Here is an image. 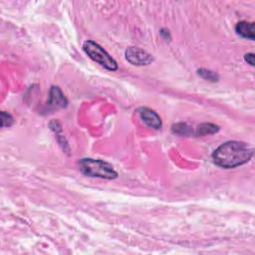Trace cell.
I'll return each instance as SVG.
<instances>
[{"mask_svg": "<svg viewBox=\"0 0 255 255\" xmlns=\"http://www.w3.org/2000/svg\"><path fill=\"white\" fill-rule=\"evenodd\" d=\"M255 24L254 22H247V21H240L235 26V31L237 35L240 37L253 41L255 39V31H254Z\"/></svg>", "mask_w": 255, "mask_h": 255, "instance_id": "52a82bcc", "label": "cell"}, {"mask_svg": "<svg viewBox=\"0 0 255 255\" xmlns=\"http://www.w3.org/2000/svg\"><path fill=\"white\" fill-rule=\"evenodd\" d=\"M13 117L11 114L2 111L1 112V127L5 128V127H11L13 125Z\"/></svg>", "mask_w": 255, "mask_h": 255, "instance_id": "8fae6325", "label": "cell"}, {"mask_svg": "<svg viewBox=\"0 0 255 255\" xmlns=\"http://www.w3.org/2000/svg\"><path fill=\"white\" fill-rule=\"evenodd\" d=\"M84 52L88 55L90 59L98 63L109 71H117L119 66L116 60L97 42L93 40H87L83 44Z\"/></svg>", "mask_w": 255, "mask_h": 255, "instance_id": "3957f363", "label": "cell"}, {"mask_svg": "<svg viewBox=\"0 0 255 255\" xmlns=\"http://www.w3.org/2000/svg\"><path fill=\"white\" fill-rule=\"evenodd\" d=\"M81 173L91 178H100L105 180H115L118 178V173L114 166L102 159L85 157L79 161Z\"/></svg>", "mask_w": 255, "mask_h": 255, "instance_id": "7a4b0ae2", "label": "cell"}, {"mask_svg": "<svg viewBox=\"0 0 255 255\" xmlns=\"http://www.w3.org/2000/svg\"><path fill=\"white\" fill-rule=\"evenodd\" d=\"M125 56L127 61L135 66H147L152 64L153 61V55L138 47L128 48L126 50Z\"/></svg>", "mask_w": 255, "mask_h": 255, "instance_id": "277c9868", "label": "cell"}, {"mask_svg": "<svg viewBox=\"0 0 255 255\" xmlns=\"http://www.w3.org/2000/svg\"><path fill=\"white\" fill-rule=\"evenodd\" d=\"M219 131V127L217 125L211 124V123H204L201 124L197 131H196V135L197 136H206V135H212L215 134Z\"/></svg>", "mask_w": 255, "mask_h": 255, "instance_id": "ba28073f", "label": "cell"}, {"mask_svg": "<svg viewBox=\"0 0 255 255\" xmlns=\"http://www.w3.org/2000/svg\"><path fill=\"white\" fill-rule=\"evenodd\" d=\"M198 74L204 80L206 81H209V82H217L219 80V76L217 73L213 72V71H210V70H207V69H204V68H201L198 70Z\"/></svg>", "mask_w": 255, "mask_h": 255, "instance_id": "9c48e42d", "label": "cell"}, {"mask_svg": "<svg viewBox=\"0 0 255 255\" xmlns=\"http://www.w3.org/2000/svg\"><path fill=\"white\" fill-rule=\"evenodd\" d=\"M159 34H160V36H161L165 41H171V40H172L171 32H169V30H168V29H166V28H162V29H160Z\"/></svg>", "mask_w": 255, "mask_h": 255, "instance_id": "7c38bea8", "label": "cell"}, {"mask_svg": "<svg viewBox=\"0 0 255 255\" xmlns=\"http://www.w3.org/2000/svg\"><path fill=\"white\" fill-rule=\"evenodd\" d=\"M244 60L247 62V64L254 66V54L253 53H247L244 55Z\"/></svg>", "mask_w": 255, "mask_h": 255, "instance_id": "4fadbf2b", "label": "cell"}, {"mask_svg": "<svg viewBox=\"0 0 255 255\" xmlns=\"http://www.w3.org/2000/svg\"><path fill=\"white\" fill-rule=\"evenodd\" d=\"M254 154L253 147L244 142L229 141L220 145L212 153L214 163L222 168H234L247 163Z\"/></svg>", "mask_w": 255, "mask_h": 255, "instance_id": "6da1fadb", "label": "cell"}, {"mask_svg": "<svg viewBox=\"0 0 255 255\" xmlns=\"http://www.w3.org/2000/svg\"><path fill=\"white\" fill-rule=\"evenodd\" d=\"M173 133L180 136H189L192 134V129L187 123H178L172 128Z\"/></svg>", "mask_w": 255, "mask_h": 255, "instance_id": "30bf717a", "label": "cell"}, {"mask_svg": "<svg viewBox=\"0 0 255 255\" xmlns=\"http://www.w3.org/2000/svg\"><path fill=\"white\" fill-rule=\"evenodd\" d=\"M138 112H139L140 118L147 126H149L150 128H153L154 130H159L161 128L162 122L156 112H154L153 110L147 108V107L140 108Z\"/></svg>", "mask_w": 255, "mask_h": 255, "instance_id": "8992f818", "label": "cell"}, {"mask_svg": "<svg viewBox=\"0 0 255 255\" xmlns=\"http://www.w3.org/2000/svg\"><path fill=\"white\" fill-rule=\"evenodd\" d=\"M68 105V100L64 96L61 89L57 86H52L49 93V100L47 103V107L49 111H54L58 109L66 108Z\"/></svg>", "mask_w": 255, "mask_h": 255, "instance_id": "5b68a950", "label": "cell"}]
</instances>
